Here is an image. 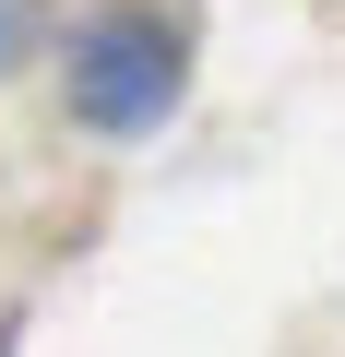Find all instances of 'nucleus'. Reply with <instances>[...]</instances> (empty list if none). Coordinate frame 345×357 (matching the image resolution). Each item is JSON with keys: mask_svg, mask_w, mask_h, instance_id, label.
Wrapping results in <instances>:
<instances>
[{"mask_svg": "<svg viewBox=\"0 0 345 357\" xmlns=\"http://www.w3.org/2000/svg\"><path fill=\"white\" fill-rule=\"evenodd\" d=\"M179 84H191V36H179V13H143V0H119V13H95L84 36H72V119L84 131H155L167 107H179Z\"/></svg>", "mask_w": 345, "mask_h": 357, "instance_id": "nucleus-1", "label": "nucleus"}]
</instances>
